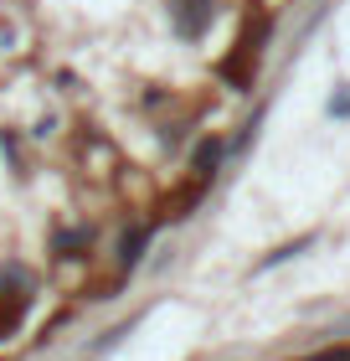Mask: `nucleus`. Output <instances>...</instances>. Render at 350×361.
Returning <instances> with one entry per match:
<instances>
[{
	"label": "nucleus",
	"instance_id": "7ed1b4c3",
	"mask_svg": "<svg viewBox=\"0 0 350 361\" xmlns=\"http://www.w3.org/2000/svg\"><path fill=\"white\" fill-rule=\"evenodd\" d=\"M222 155H227V140H216V135H206L201 145H196V150H191L196 180H206V186H211V176H216V166H222Z\"/></svg>",
	"mask_w": 350,
	"mask_h": 361
},
{
	"label": "nucleus",
	"instance_id": "f257e3e1",
	"mask_svg": "<svg viewBox=\"0 0 350 361\" xmlns=\"http://www.w3.org/2000/svg\"><path fill=\"white\" fill-rule=\"evenodd\" d=\"M216 21V0H170V26L180 42H201Z\"/></svg>",
	"mask_w": 350,
	"mask_h": 361
},
{
	"label": "nucleus",
	"instance_id": "423d86ee",
	"mask_svg": "<svg viewBox=\"0 0 350 361\" xmlns=\"http://www.w3.org/2000/svg\"><path fill=\"white\" fill-rule=\"evenodd\" d=\"M304 361H350V346H330V351H314Z\"/></svg>",
	"mask_w": 350,
	"mask_h": 361
},
{
	"label": "nucleus",
	"instance_id": "20e7f679",
	"mask_svg": "<svg viewBox=\"0 0 350 361\" xmlns=\"http://www.w3.org/2000/svg\"><path fill=\"white\" fill-rule=\"evenodd\" d=\"M201 196H206V180H191V186H186V191H180L175 202H170V217L180 222V217H186V212H191L196 202H201Z\"/></svg>",
	"mask_w": 350,
	"mask_h": 361
},
{
	"label": "nucleus",
	"instance_id": "39448f33",
	"mask_svg": "<svg viewBox=\"0 0 350 361\" xmlns=\"http://www.w3.org/2000/svg\"><path fill=\"white\" fill-rule=\"evenodd\" d=\"M309 243H314V238H299V243H283V248H278V253H268V258H263V269H273V264H289V258H294V253H304V248H309Z\"/></svg>",
	"mask_w": 350,
	"mask_h": 361
},
{
	"label": "nucleus",
	"instance_id": "0eeeda50",
	"mask_svg": "<svg viewBox=\"0 0 350 361\" xmlns=\"http://www.w3.org/2000/svg\"><path fill=\"white\" fill-rule=\"evenodd\" d=\"M330 114H350V98H335V104H330Z\"/></svg>",
	"mask_w": 350,
	"mask_h": 361
},
{
	"label": "nucleus",
	"instance_id": "f03ea898",
	"mask_svg": "<svg viewBox=\"0 0 350 361\" xmlns=\"http://www.w3.org/2000/svg\"><path fill=\"white\" fill-rule=\"evenodd\" d=\"M149 238H155V227H144V222L124 227L119 248H113V264H119V274H135V269H139V258H144V248H149Z\"/></svg>",
	"mask_w": 350,
	"mask_h": 361
}]
</instances>
